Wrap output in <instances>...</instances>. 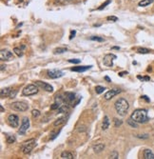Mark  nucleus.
Segmentation results:
<instances>
[{"instance_id":"obj_7","label":"nucleus","mask_w":154,"mask_h":159,"mask_svg":"<svg viewBox=\"0 0 154 159\" xmlns=\"http://www.w3.org/2000/svg\"><path fill=\"white\" fill-rule=\"evenodd\" d=\"M116 59V55L112 54V53H108L104 56V59H103V62H104V65L107 67H112L113 66V60Z\"/></svg>"},{"instance_id":"obj_6","label":"nucleus","mask_w":154,"mask_h":159,"mask_svg":"<svg viewBox=\"0 0 154 159\" xmlns=\"http://www.w3.org/2000/svg\"><path fill=\"white\" fill-rule=\"evenodd\" d=\"M7 122L10 126L12 127V128H17L19 125V118L15 114H10L8 116Z\"/></svg>"},{"instance_id":"obj_26","label":"nucleus","mask_w":154,"mask_h":159,"mask_svg":"<svg viewBox=\"0 0 154 159\" xmlns=\"http://www.w3.org/2000/svg\"><path fill=\"white\" fill-rule=\"evenodd\" d=\"M67 48H57L54 50V53L55 54H59V53H63V52H67Z\"/></svg>"},{"instance_id":"obj_42","label":"nucleus","mask_w":154,"mask_h":159,"mask_svg":"<svg viewBox=\"0 0 154 159\" xmlns=\"http://www.w3.org/2000/svg\"><path fill=\"white\" fill-rule=\"evenodd\" d=\"M128 71H121V72H119V76H124V75H127V74H128Z\"/></svg>"},{"instance_id":"obj_37","label":"nucleus","mask_w":154,"mask_h":159,"mask_svg":"<svg viewBox=\"0 0 154 159\" xmlns=\"http://www.w3.org/2000/svg\"><path fill=\"white\" fill-rule=\"evenodd\" d=\"M59 107H60V105L58 104V103H56V102H55L54 104H53V105H52V107H50V109H52V110L59 109Z\"/></svg>"},{"instance_id":"obj_3","label":"nucleus","mask_w":154,"mask_h":159,"mask_svg":"<svg viewBox=\"0 0 154 159\" xmlns=\"http://www.w3.org/2000/svg\"><path fill=\"white\" fill-rule=\"evenodd\" d=\"M35 146H36L35 139H30V140L25 141L21 146L22 152H23L24 155H28V153H30L35 148Z\"/></svg>"},{"instance_id":"obj_18","label":"nucleus","mask_w":154,"mask_h":159,"mask_svg":"<svg viewBox=\"0 0 154 159\" xmlns=\"http://www.w3.org/2000/svg\"><path fill=\"white\" fill-rule=\"evenodd\" d=\"M69 111V105L67 104V103H64V104H62L61 106L59 107L58 109V112L60 113H64V112H68Z\"/></svg>"},{"instance_id":"obj_45","label":"nucleus","mask_w":154,"mask_h":159,"mask_svg":"<svg viewBox=\"0 0 154 159\" xmlns=\"http://www.w3.org/2000/svg\"><path fill=\"white\" fill-rule=\"evenodd\" d=\"M0 110H1V112H4V108H3V106H0Z\"/></svg>"},{"instance_id":"obj_5","label":"nucleus","mask_w":154,"mask_h":159,"mask_svg":"<svg viewBox=\"0 0 154 159\" xmlns=\"http://www.w3.org/2000/svg\"><path fill=\"white\" fill-rule=\"evenodd\" d=\"M11 108L17 112H26L29 109V106L25 102H14L11 105Z\"/></svg>"},{"instance_id":"obj_11","label":"nucleus","mask_w":154,"mask_h":159,"mask_svg":"<svg viewBox=\"0 0 154 159\" xmlns=\"http://www.w3.org/2000/svg\"><path fill=\"white\" fill-rule=\"evenodd\" d=\"M75 98H76L75 93H66L64 94L65 103H67V104H69V105H72V106H73V104L75 105V103H74Z\"/></svg>"},{"instance_id":"obj_25","label":"nucleus","mask_w":154,"mask_h":159,"mask_svg":"<svg viewBox=\"0 0 154 159\" xmlns=\"http://www.w3.org/2000/svg\"><path fill=\"white\" fill-rule=\"evenodd\" d=\"M6 137H7V142L9 143V144H12V143L15 142V136L6 134Z\"/></svg>"},{"instance_id":"obj_40","label":"nucleus","mask_w":154,"mask_h":159,"mask_svg":"<svg viewBox=\"0 0 154 159\" xmlns=\"http://www.w3.org/2000/svg\"><path fill=\"white\" fill-rule=\"evenodd\" d=\"M75 33H76V31H71V36H69V40H71L72 38L75 36Z\"/></svg>"},{"instance_id":"obj_21","label":"nucleus","mask_w":154,"mask_h":159,"mask_svg":"<svg viewBox=\"0 0 154 159\" xmlns=\"http://www.w3.org/2000/svg\"><path fill=\"white\" fill-rule=\"evenodd\" d=\"M66 122H67V118H65V117H62V118H58L56 121H54L53 125H54L55 127H56V126H61V125H64Z\"/></svg>"},{"instance_id":"obj_35","label":"nucleus","mask_w":154,"mask_h":159,"mask_svg":"<svg viewBox=\"0 0 154 159\" xmlns=\"http://www.w3.org/2000/svg\"><path fill=\"white\" fill-rule=\"evenodd\" d=\"M137 77H138V79H140V80H143V81H150V78L148 76H144V77H142V76L138 75Z\"/></svg>"},{"instance_id":"obj_47","label":"nucleus","mask_w":154,"mask_h":159,"mask_svg":"<svg viewBox=\"0 0 154 159\" xmlns=\"http://www.w3.org/2000/svg\"><path fill=\"white\" fill-rule=\"evenodd\" d=\"M4 67H5V65H1V71H3V70H4Z\"/></svg>"},{"instance_id":"obj_15","label":"nucleus","mask_w":154,"mask_h":159,"mask_svg":"<svg viewBox=\"0 0 154 159\" xmlns=\"http://www.w3.org/2000/svg\"><path fill=\"white\" fill-rule=\"evenodd\" d=\"M11 92H12L11 88H3L0 90V95H1V97H7V96H10Z\"/></svg>"},{"instance_id":"obj_4","label":"nucleus","mask_w":154,"mask_h":159,"mask_svg":"<svg viewBox=\"0 0 154 159\" xmlns=\"http://www.w3.org/2000/svg\"><path fill=\"white\" fill-rule=\"evenodd\" d=\"M37 93H38V87L35 84H30V85L26 86L23 89V90H22V93L24 95H27V96L36 94Z\"/></svg>"},{"instance_id":"obj_24","label":"nucleus","mask_w":154,"mask_h":159,"mask_svg":"<svg viewBox=\"0 0 154 159\" xmlns=\"http://www.w3.org/2000/svg\"><path fill=\"white\" fill-rule=\"evenodd\" d=\"M137 52L138 53H142V54H146V53H150V51L147 48H138Z\"/></svg>"},{"instance_id":"obj_46","label":"nucleus","mask_w":154,"mask_h":159,"mask_svg":"<svg viewBox=\"0 0 154 159\" xmlns=\"http://www.w3.org/2000/svg\"><path fill=\"white\" fill-rule=\"evenodd\" d=\"M112 50H120L119 47H112Z\"/></svg>"},{"instance_id":"obj_10","label":"nucleus","mask_w":154,"mask_h":159,"mask_svg":"<svg viewBox=\"0 0 154 159\" xmlns=\"http://www.w3.org/2000/svg\"><path fill=\"white\" fill-rule=\"evenodd\" d=\"M0 59L3 61H10V60L13 59V55L10 51L8 50H2L0 52Z\"/></svg>"},{"instance_id":"obj_22","label":"nucleus","mask_w":154,"mask_h":159,"mask_svg":"<svg viewBox=\"0 0 154 159\" xmlns=\"http://www.w3.org/2000/svg\"><path fill=\"white\" fill-rule=\"evenodd\" d=\"M154 0H142V1H140L139 2V6L140 7H146V6H148V5H150L151 3H153Z\"/></svg>"},{"instance_id":"obj_30","label":"nucleus","mask_w":154,"mask_h":159,"mask_svg":"<svg viewBox=\"0 0 154 159\" xmlns=\"http://www.w3.org/2000/svg\"><path fill=\"white\" fill-rule=\"evenodd\" d=\"M90 40H94V41H98V42H103L104 41V38L100 37V36H91L90 37Z\"/></svg>"},{"instance_id":"obj_2","label":"nucleus","mask_w":154,"mask_h":159,"mask_svg":"<svg viewBox=\"0 0 154 159\" xmlns=\"http://www.w3.org/2000/svg\"><path fill=\"white\" fill-rule=\"evenodd\" d=\"M114 107H115L117 113L124 116L128 112V110L129 108V104H128V102L125 98H119L115 102V104H114Z\"/></svg>"},{"instance_id":"obj_36","label":"nucleus","mask_w":154,"mask_h":159,"mask_svg":"<svg viewBox=\"0 0 154 159\" xmlns=\"http://www.w3.org/2000/svg\"><path fill=\"white\" fill-rule=\"evenodd\" d=\"M69 63H72V64H79L81 62L80 59H69Z\"/></svg>"},{"instance_id":"obj_39","label":"nucleus","mask_w":154,"mask_h":159,"mask_svg":"<svg viewBox=\"0 0 154 159\" xmlns=\"http://www.w3.org/2000/svg\"><path fill=\"white\" fill-rule=\"evenodd\" d=\"M16 93H17V90H13V92H11V94H10V96L9 97H11V98H13L15 95H16Z\"/></svg>"},{"instance_id":"obj_44","label":"nucleus","mask_w":154,"mask_h":159,"mask_svg":"<svg viewBox=\"0 0 154 159\" xmlns=\"http://www.w3.org/2000/svg\"><path fill=\"white\" fill-rule=\"evenodd\" d=\"M105 79L107 80V82H111V80H110V78H109V76H105Z\"/></svg>"},{"instance_id":"obj_43","label":"nucleus","mask_w":154,"mask_h":159,"mask_svg":"<svg viewBox=\"0 0 154 159\" xmlns=\"http://www.w3.org/2000/svg\"><path fill=\"white\" fill-rule=\"evenodd\" d=\"M142 98H144L145 100H147V102H150V98H147V95H143Z\"/></svg>"},{"instance_id":"obj_19","label":"nucleus","mask_w":154,"mask_h":159,"mask_svg":"<svg viewBox=\"0 0 154 159\" xmlns=\"http://www.w3.org/2000/svg\"><path fill=\"white\" fill-rule=\"evenodd\" d=\"M109 125H110V122H109V117H108V116H105V117H104V120H103L102 129L104 130V131H106V130H108V129H109Z\"/></svg>"},{"instance_id":"obj_13","label":"nucleus","mask_w":154,"mask_h":159,"mask_svg":"<svg viewBox=\"0 0 154 159\" xmlns=\"http://www.w3.org/2000/svg\"><path fill=\"white\" fill-rule=\"evenodd\" d=\"M122 90L120 89H111L110 90H109L106 94H105V99L106 100H109L111 99L112 97H114L115 95L119 94V93H121Z\"/></svg>"},{"instance_id":"obj_23","label":"nucleus","mask_w":154,"mask_h":159,"mask_svg":"<svg viewBox=\"0 0 154 159\" xmlns=\"http://www.w3.org/2000/svg\"><path fill=\"white\" fill-rule=\"evenodd\" d=\"M127 123H128V125H129L130 127H132V128H138V124H139V123H137L136 121H134V120H133L131 117L129 119H128Z\"/></svg>"},{"instance_id":"obj_29","label":"nucleus","mask_w":154,"mask_h":159,"mask_svg":"<svg viewBox=\"0 0 154 159\" xmlns=\"http://www.w3.org/2000/svg\"><path fill=\"white\" fill-rule=\"evenodd\" d=\"M13 52H14V53L17 55V56H22L23 55V52H22V50L21 49H19V48H14L13 49Z\"/></svg>"},{"instance_id":"obj_12","label":"nucleus","mask_w":154,"mask_h":159,"mask_svg":"<svg viewBox=\"0 0 154 159\" xmlns=\"http://www.w3.org/2000/svg\"><path fill=\"white\" fill-rule=\"evenodd\" d=\"M48 75L52 79H56V78H59V77H62V76L64 75V74H63V71L54 69V70H50V71H48Z\"/></svg>"},{"instance_id":"obj_17","label":"nucleus","mask_w":154,"mask_h":159,"mask_svg":"<svg viewBox=\"0 0 154 159\" xmlns=\"http://www.w3.org/2000/svg\"><path fill=\"white\" fill-rule=\"evenodd\" d=\"M104 149H105V145L104 144H101V143H98V144L93 146V151H94L95 153H100L101 152H103Z\"/></svg>"},{"instance_id":"obj_27","label":"nucleus","mask_w":154,"mask_h":159,"mask_svg":"<svg viewBox=\"0 0 154 159\" xmlns=\"http://www.w3.org/2000/svg\"><path fill=\"white\" fill-rule=\"evenodd\" d=\"M105 90H106V88L102 87V86H96V88H95V92H96V93H98V94L104 93Z\"/></svg>"},{"instance_id":"obj_31","label":"nucleus","mask_w":154,"mask_h":159,"mask_svg":"<svg viewBox=\"0 0 154 159\" xmlns=\"http://www.w3.org/2000/svg\"><path fill=\"white\" fill-rule=\"evenodd\" d=\"M109 158H111V159H117L119 158V155H118V152H112L111 153H110V156H109Z\"/></svg>"},{"instance_id":"obj_34","label":"nucleus","mask_w":154,"mask_h":159,"mask_svg":"<svg viewBox=\"0 0 154 159\" xmlns=\"http://www.w3.org/2000/svg\"><path fill=\"white\" fill-rule=\"evenodd\" d=\"M107 20H108V21L115 22V21H117V20H118V17H117V16H113V15H112V16H108L107 17Z\"/></svg>"},{"instance_id":"obj_16","label":"nucleus","mask_w":154,"mask_h":159,"mask_svg":"<svg viewBox=\"0 0 154 159\" xmlns=\"http://www.w3.org/2000/svg\"><path fill=\"white\" fill-rule=\"evenodd\" d=\"M144 158L145 159H154V153L151 150L147 149L144 151Z\"/></svg>"},{"instance_id":"obj_32","label":"nucleus","mask_w":154,"mask_h":159,"mask_svg":"<svg viewBox=\"0 0 154 159\" xmlns=\"http://www.w3.org/2000/svg\"><path fill=\"white\" fill-rule=\"evenodd\" d=\"M31 115L33 117H38L40 115V112L38 111V110H32V112H31Z\"/></svg>"},{"instance_id":"obj_1","label":"nucleus","mask_w":154,"mask_h":159,"mask_svg":"<svg viewBox=\"0 0 154 159\" xmlns=\"http://www.w3.org/2000/svg\"><path fill=\"white\" fill-rule=\"evenodd\" d=\"M131 118L136 121L137 123H146L148 121V116H147V112L144 109H138L135 110L131 114Z\"/></svg>"},{"instance_id":"obj_33","label":"nucleus","mask_w":154,"mask_h":159,"mask_svg":"<svg viewBox=\"0 0 154 159\" xmlns=\"http://www.w3.org/2000/svg\"><path fill=\"white\" fill-rule=\"evenodd\" d=\"M109 3H110V0H107V1H106V2H105L104 4H102V6H100V7L98 8V10H100V11H101V10L105 9V8L107 7V6L109 4Z\"/></svg>"},{"instance_id":"obj_41","label":"nucleus","mask_w":154,"mask_h":159,"mask_svg":"<svg viewBox=\"0 0 154 159\" xmlns=\"http://www.w3.org/2000/svg\"><path fill=\"white\" fill-rule=\"evenodd\" d=\"M55 2L58 3V4H66L67 0H55Z\"/></svg>"},{"instance_id":"obj_9","label":"nucleus","mask_w":154,"mask_h":159,"mask_svg":"<svg viewBox=\"0 0 154 159\" xmlns=\"http://www.w3.org/2000/svg\"><path fill=\"white\" fill-rule=\"evenodd\" d=\"M29 127H30V120H29L28 117H24L23 120H22V124H21V127L19 129L18 133L19 134H25L27 131H28Z\"/></svg>"},{"instance_id":"obj_20","label":"nucleus","mask_w":154,"mask_h":159,"mask_svg":"<svg viewBox=\"0 0 154 159\" xmlns=\"http://www.w3.org/2000/svg\"><path fill=\"white\" fill-rule=\"evenodd\" d=\"M61 158H63V159H72L73 158V155L69 152H63L61 153Z\"/></svg>"},{"instance_id":"obj_28","label":"nucleus","mask_w":154,"mask_h":159,"mask_svg":"<svg viewBox=\"0 0 154 159\" xmlns=\"http://www.w3.org/2000/svg\"><path fill=\"white\" fill-rule=\"evenodd\" d=\"M114 121V127H116V128H118V127H120L123 124V121H122L121 119H118V118H114L113 119Z\"/></svg>"},{"instance_id":"obj_38","label":"nucleus","mask_w":154,"mask_h":159,"mask_svg":"<svg viewBox=\"0 0 154 159\" xmlns=\"http://www.w3.org/2000/svg\"><path fill=\"white\" fill-rule=\"evenodd\" d=\"M148 136H150L148 134H144V135H143V134H142V135H140V134H138L137 137H138V138H141V139H147V138H148Z\"/></svg>"},{"instance_id":"obj_14","label":"nucleus","mask_w":154,"mask_h":159,"mask_svg":"<svg viewBox=\"0 0 154 159\" xmlns=\"http://www.w3.org/2000/svg\"><path fill=\"white\" fill-rule=\"evenodd\" d=\"M92 66H76V67H72L71 68V71H77V72H83V71H88V69H90Z\"/></svg>"},{"instance_id":"obj_8","label":"nucleus","mask_w":154,"mask_h":159,"mask_svg":"<svg viewBox=\"0 0 154 159\" xmlns=\"http://www.w3.org/2000/svg\"><path fill=\"white\" fill-rule=\"evenodd\" d=\"M34 84L37 86L38 88L43 89V90H46V92H49V93H52V92H53V88H52V86H50V84L46 83V82H44V81H35Z\"/></svg>"}]
</instances>
